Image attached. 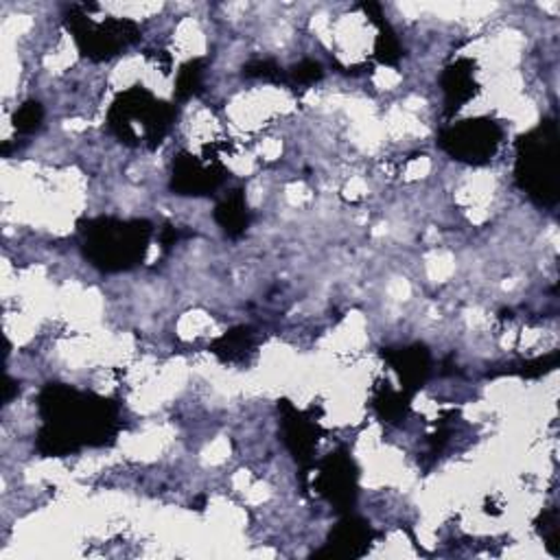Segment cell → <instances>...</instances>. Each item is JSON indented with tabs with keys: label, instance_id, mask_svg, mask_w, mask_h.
<instances>
[{
	"label": "cell",
	"instance_id": "cell-1",
	"mask_svg": "<svg viewBox=\"0 0 560 560\" xmlns=\"http://www.w3.org/2000/svg\"><path fill=\"white\" fill-rule=\"evenodd\" d=\"M45 420L38 436V451L62 457L82 446H102L115 440L121 420L115 401L80 392L62 383H49L38 398Z\"/></svg>",
	"mask_w": 560,
	"mask_h": 560
},
{
	"label": "cell",
	"instance_id": "cell-2",
	"mask_svg": "<svg viewBox=\"0 0 560 560\" xmlns=\"http://www.w3.org/2000/svg\"><path fill=\"white\" fill-rule=\"evenodd\" d=\"M154 228L145 219L99 217L82 226V248L86 259L104 272H126L136 267L150 248Z\"/></svg>",
	"mask_w": 560,
	"mask_h": 560
},
{
	"label": "cell",
	"instance_id": "cell-3",
	"mask_svg": "<svg viewBox=\"0 0 560 560\" xmlns=\"http://www.w3.org/2000/svg\"><path fill=\"white\" fill-rule=\"evenodd\" d=\"M176 115V106L134 86L117 97L108 112V126L112 134L130 147H156L169 134Z\"/></svg>",
	"mask_w": 560,
	"mask_h": 560
},
{
	"label": "cell",
	"instance_id": "cell-4",
	"mask_svg": "<svg viewBox=\"0 0 560 560\" xmlns=\"http://www.w3.org/2000/svg\"><path fill=\"white\" fill-rule=\"evenodd\" d=\"M516 182L536 204H558V126L543 121L516 143Z\"/></svg>",
	"mask_w": 560,
	"mask_h": 560
},
{
	"label": "cell",
	"instance_id": "cell-5",
	"mask_svg": "<svg viewBox=\"0 0 560 560\" xmlns=\"http://www.w3.org/2000/svg\"><path fill=\"white\" fill-rule=\"evenodd\" d=\"M91 8L73 5L67 14V29L73 34L80 51L93 60H112L132 45L141 40V27L130 19H106L95 23L91 19Z\"/></svg>",
	"mask_w": 560,
	"mask_h": 560
},
{
	"label": "cell",
	"instance_id": "cell-6",
	"mask_svg": "<svg viewBox=\"0 0 560 560\" xmlns=\"http://www.w3.org/2000/svg\"><path fill=\"white\" fill-rule=\"evenodd\" d=\"M503 132L490 119H468L449 126L440 132L438 145L453 158L466 165H486L501 145Z\"/></svg>",
	"mask_w": 560,
	"mask_h": 560
},
{
	"label": "cell",
	"instance_id": "cell-7",
	"mask_svg": "<svg viewBox=\"0 0 560 560\" xmlns=\"http://www.w3.org/2000/svg\"><path fill=\"white\" fill-rule=\"evenodd\" d=\"M359 470L346 451L331 453L315 466L313 486L337 510H348L359 495Z\"/></svg>",
	"mask_w": 560,
	"mask_h": 560
},
{
	"label": "cell",
	"instance_id": "cell-8",
	"mask_svg": "<svg viewBox=\"0 0 560 560\" xmlns=\"http://www.w3.org/2000/svg\"><path fill=\"white\" fill-rule=\"evenodd\" d=\"M226 180V169L217 160H202L193 154H180L174 163L171 189L178 195H208L219 189Z\"/></svg>",
	"mask_w": 560,
	"mask_h": 560
},
{
	"label": "cell",
	"instance_id": "cell-9",
	"mask_svg": "<svg viewBox=\"0 0 560 560\" xmlns=\"http://www.w3.org/2000/svg\"><path fill=\"white\" fill-rule=\"evenodd\" d=\"M278 409L283 416L281 427H283V440H285L287 449L291 451V455L296 457L298 464H302V466L311 464L313 449H315L318 436H320L318 422L311 420L305 412H300L289 401H283L278 405Z\"/></svg>",
	"mask_w": 560,
	"mask_h": 560
},
{
	"label": "cell",
	"instance_id": "cell-10",
	"mask_svg": "<svg viewBox=\"0 0 560 560\" xmlns=\"http://www.w3.org/2000/svg\"><path fill=\"white\" fill-rule=\"evenodd\" d=\"M374 538L372 527L357 516L342 519L329 536V543L315 553L318 558H359Z\"/></svg>",
	"mask_w": 560,
	"mask_h": 560
},
{
	"label": "cell",
	"instance_id": "cell-11",
	"mask_svg": "<svg viewBox=\"0 0 560 560\" xmlns=\"http://www.w3.org/2000/svg\"><path fill=\"white\" fill-rule=\"evenodd\" d=\"M383 359L396 370L407 394H414L418 388H422L431 372V355L420 344L409 348H388Z\"/></svg>",
	"mask_w": 560,
	"mask_h": 560
},
{
	"label": "cell",
	"instance_id": "cell-12",
	"mask_svg": "<svg viewBox=\"0 0 560 560\" xmlns=\"http://www.w3.org/2000/svg\"><path fill=\"white\" fill-rule=\"evenodd\" d=\"M473 69L475 64L470 60H457L444 69L440 78V86L444 93L446 115L457 112L477 95V82H475Z\"/></svg>",
	"mask_w": 560,
	"mask_h": 560
},
{
	"label": "cell",
	"instance_id": "cell-13",
	"mask_svg": "<svg viewBox=\"0 0 560 560\" xmlns=\"http://www.w3.org/2000/svg\"><path fill=\"white\" fill-rule=\"evenodd\" d=\"M215 222L233 239L241 237L248 230V226H250V211H248V204H246V198H243L241 191H233L226 200H222L217 204Z\"/></svg>",
	"mask_w": 560,
	"mask_h": 560
},
{
	"label": "cell",
	"instance_id": "cell-14",
	"mask_svg": "<svg viewBox=\"0 0 560 560\" xmlns=\"http://www.w3.org/2000/svg\"><path fill=\"white\" fill-rule=\"evenodd\" d=\"M366 14L370 16L372 23L379 25V36H377V43H374V56L381 64H388V67H394L401 62L403 58V47L394 34V29L388 25V21H383V14H381V5L377 3H368L364 5Z\"/></svg>",
	"mask_w": 560,
	"mask_h": 560
},
{
	"label": "cell",
	"instance_id": "cell-15",
	"mask_svg": "<svg viewBox=\"0 0 560 560\" xmlns=\"http://www.w3.org/2000/svg\"><path fill=\"white\" fill-rule=\"evenodd\" d=\"M213 353L224 361H246L254 353V331L250 326L233 329L213 344Z\"/></svg>",
	"mask_w": 560,
	"mask_h": 560
},
{
	"label": "cell",
	"instance_id": "cell-16",
	"mask_svg": "<svg viewBox=\"0 0 560 560\" xmlns=\"http://www.w3.org/2000/svg\"><path fill=\"white\" fill-rule=\"evenodd\" d=\"M409 401H412V394H407L405 390H392L385 385L374 394L372 405L381 418H385L388 422H398L405 418L409 409Z\"/></svg>",
	"mask_w": 560,
	"mask_h": 560
},
{
	"label": "cell",
	"instance_id": "cell-17",
	"mask_svg": "<svg viewBox=\"0 0 560 560\" xmlns=\"http://www.w3.org/2000/svg\"><path fill=\"white\" fill-rule=\"evenodd\" d=\"M204 60H193L189 64H184L178 73V82H176V97L180 102H187L195 95L202 93V86H204Z\"/></svg>",
	"mask_w": 560,
	"mask_h": 560
},
{
	"label": "cell",
	"instance_id": "cell-18",
	"mask_svg": "<svg viewBox=\"0 0 560 560\" xmlns=\"http://www.w3.org/2000/svg\"><path fill=\"white\" fill-rule=\"evenodd\" d=\"M43 121H45V108L38 102H27L14 115V128L21 134H32L40 130Z\"/></svg>",
	"mask_w": 560,
	"mask_h": 560
},
{
	"label": "cell",
	"instance_id": "cell-19",
	"mask_svg": "<svg viewBox=\"0 0 560 560\" xmlns=\"http://www.w3.org/2000/svg\"><path fill=\"white\" fill-rule=\"evenodd\" d=\"M243 75L246 78H254V80H265V82H285V73L281 67H276L272 60H254L250 64L243 67Z\"/></svg>",
	"mask_w": 560,
	"mask_h": 560
},
{
	"label": "cell",
	"instance_id": "cell-20",
	"mask_svg": "<svg viewBox=\"0 0 560 560\" xmlns=\"http://www.w3.org/2000/svg\"><path fill=\"white\" fill-rule=\"evenodd\" d=\"M289 78L298 86H311V84H315V82H320L324 78V71H322V67L318 62L305 60V62H300V64H296L291 69Z\"/></svg>",
	"mask_w": 560,
	"mask_h": 560
},
{
	"label": "cell",
	"instance_id": "cell-21",
	"mask_svg": "<svg viewBox=\"0 0 560 560\" xmlns=\"http://www.w3.org/2000/svg\"><path fill=\"white\" fill-rule=\"evenodd\" d=\"M540 519H543L540 532L547 538V545L551 549V545L558 540V512L556 510H547V512H543Z\"/></svg>",
	"mask_w": 560,
	"mask_h": 560
},
{
	"label": "cell",
	"instance_id": "cell-22",
	"mask_svg": "<svg viewBox=\"0 0 560 560\" xmlns=\"http://www.w3.org/2000/svg\"><path fill=\"white\" fill-rule=\"evenodd\" d=\"M178 239H180V233L176 228H165L160 241H163V248H171L178 243Z\"/></svg>",
	"mask_w": 560,
	"mask_h": 560
}]
</instances>
